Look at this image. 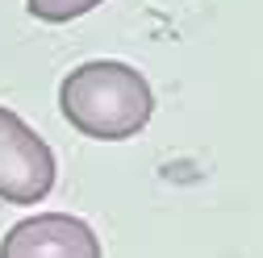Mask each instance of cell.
Here are the masks:
<instances>
[{
  "label": "cell",
  "mask_w": 263,
  "mask_h": 258,
  "mask_svg": "<svg viewBox=\"0 0 263 258\" xmlns=\"http://www.w3.org/2000/svg\"><path fill=\"white\" fill-rule=\"evenodd\" d=\"M0 258H101V238L80 217L42 212L17 221L5 233Z\"/></svg>",
  "instance_id": "obj_3"
},
{
  "label": "cell",
  "mask_w": 263,
  "mask_h": 258,
  "mask_svg": "<svg viewBox=\"0 0 263 258\" xmlns=\"http://www.w3.org/2000/svg\"><path fill=\"white\" fill-rule=\"evenodd\" d=\"M54 154L13 109H0V200L38 204L54 187Z\"/></svg>",
  "instance_id": "obj_2"
},
{
  "label": "cell",
  "mask_w": 263,
  "mask_h": 258,
  "mask_svg": "<svg viewBox=\"0 0 263 258\" xmlns=\"http://www.w3.org/2000/svg\"><path fill=\"white\" fill-rule=\"evenodd\" d=\"M59 109L80 134L96 142H125L146 129L155 113V92L129 62L96 58L59 83Z\"/></svg>",
  "instance_id": "obj_1"
},
{
  "label": "cell",
  "mask_w": 263,
  "mask_h": 258,
  "mask_svg": "<svg viewBox=\"0 0 263 258\" xmlns=\"http://www.w3.org/2000/svg\"><path fill=\"white\" fill-rule=\"evenodd\" d=\"M101 0H25L29 17H38L46 25H63V21H76L84 13H92Z\"/></svg>",
  "instance_id": "obj_4"
}]
</instances>
